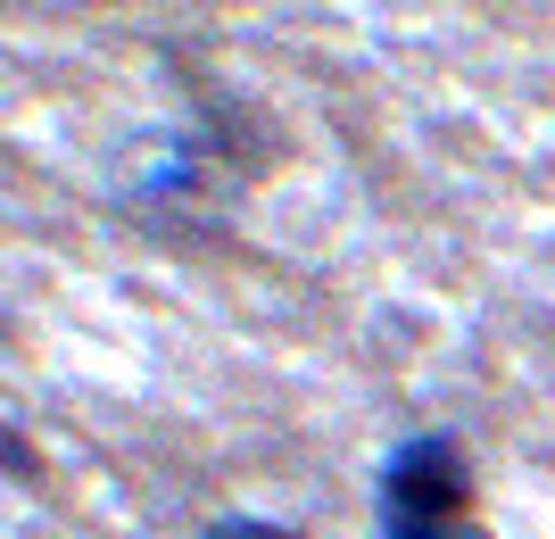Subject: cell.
<instances>
[{
  "label": "cell",
  "instance_id": "obj_1",
  "mask_svg": "<svg viewBox=\"0 0 555 539\" xmlns=\"http://www.w3.org/2000/svg\"><path fill=\"white\" fill-rule=\"evenodd\" d=\"M373 523L382 539H481L473 523V457L456 432H415L382 457L373 482Z\"/></svg>",
  "mask_w": 555,
  "mask_h": 539
},
{
  "label": "cell",
  "instance_id": "obj_2",
  "mask_svg": "<svg viewBox=\"0 0 555 539\" xmlns=\"http://www.w3.org/2000/svg\"><path fill=\"white\" fill-rule=\"evenodd\" d=\"M199 539H307V531H291V523H266V515H216Z\"/></svg>",
  "mask_w": 555,
  "mask_h": 539
},
{
  "label": "cell",
  "instance_id": "obj_3",
  "mask_svg": "<svg viewBox=\"0 0 555 539\" xmlns=\"http://www.w3.org/2000/svg\"><path fill=\"white\" fill-rule=\"evenodd\" d=\"M0 457H9V473H17V482H34V473H42V465H34V440H25L17 423L0 432Z\"/></svg>",
  "mask_w": 555,
  "mask_h": 539
}]
</instances>
